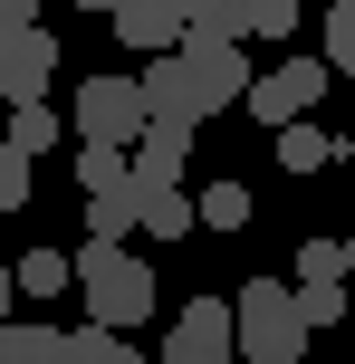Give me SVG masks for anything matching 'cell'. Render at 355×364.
Listing matches in <instances>:
<instances>
[{"label": "cell", "mask_w": 355, "mask_h": 364, "mask_svg": "<svg viewBox=\"0 0 355 364\" xmlns=\"http://www.w3.org/2000/svg\"><path fill=\"white\" fill-rule=\"evenodd\" d=\"M77 182H87V201L96 192H125V182H134V154L125 144H77Z\"/></svg>", "instance_id": "14"}, {"label": "cell", "mask_w": 355, "mask_h": 364, "mask_svg": "<svg viewBox=\"0 0 355 364\" xmlns=\"http://www.w3.org/2000/svg\"><path fill=\"white\" fill-rule=\"evenodd\" d=\"M77 10H106V19H115V10H125V0H77Z\"/></svg>", "instance_id": "28"}, {"label": "cell", "mask_w": 355, "mask_h": 364, "mask_svg": "<svg viewBox=\"0 0 355 364\" xmlns=\"http://www.w3.org/2000/svg\"><path fill=\"white\" fill-rule=\"evenodd\" d=\"M164 364H240V336H231L221 297H192V307L164 326Z\"/></svg>", "instance_id": "5"}, {"label": "cell", "mask_w": 355, "mask_h": 364, "mask_svg": "<svg viewBox=\"0 0 355 364\" xmlns=\"http://www.w3.org/2000/svg\"><path fill=\"white\" fill-rule=\"evenodd\" d=\"M19 201H29V154H19L10 134H0V220H10Z\"/></svg>", "instance_id": "23"}, {"label": "cell", "mask_w": 355, "mask_h": 364, "mask_svg": "<svg viewBox=\"0 0 355 364\" xmlns=\"http://www.w3.org/2000/svg\"><path fill=\"white\" fill-rule=\"evenodd\" d=\"M77 297H87V326L134 336L154 316V269L125 250V240H77Z\"/></svg>", "instance_id": "1"}, {"label": "cell", "mask_w": 355, "mask_h": 364, "mask_svg": "<svg viewBox=\"0 0 355 364\" xmlns=\"http://www.w3.org/2000/svg\"><path fill=\"white\" fill-rule=\"evenodd\" d=\"M134 230H144V240H183V230H202V220H192V192H144V182H134Z\"/></svg>", "instance_id": "11"}, {"label": "cell", "mask_w": 355, "mask_h": 364, "mask_svg": "<svg viewBox=\"0 0 355 364\" xmlns=\"http://www.w3.org/2000/svg\"><path fill=\"white\" fill-rule=\"evenodd\" d=\"M327 58H288V68H269V77H250V96L240 106L260 115V125H298V115H317V96H327Z\"/></svg>", "instance_id": "4"}, {"label": "cell", "mask_w": 355, "mask_h": 364, "mask_svg": "<svg viewBox=\"0 0 355 364\" xmlns=\"http://www.w3.org/2000/svg\"><path fill=\"white\" fill-rule=\"evenodd\" d=\"M48 77H58V38L38 29H19V38H0V96L10 106H48Z\"/></svg>", "instance_id": "7"}, {"label": "cell", "mask_w": 355, "mask_h": 364, "mask_svg": "<svg viewBox=\"0 0 355 364\" xmlns=\"http://www.w3.org/2000/svg\"><path fill=\"white\" fill-rule=\"evenodd\" d=\"M279 164H288V173H327V164H337V144L298 115V125H279Z\"/></svg>", "instance_id": "18"}, {"label": "cell", "mask_w": 355, "mask_h": 364, "mask_svg": "<svg viewBox=\"0 0 355 364\" xmlns=\"http://www.w3.org/2000/svg\"><path fill=\"white\" fill-rule=\"evenodd\" d=\"M298 278H346V240H307V250H298Z\"/></svg>", "instance_id": "25"}, {"label": "cell", "mask_w": 355, "mask_h": 364, "mask_svg": "<svg viewBox=\"0 0 355 364\" xmlns=\"http://www.w3.org/2000/svg\"><path fill=\"white\" fill-rule=\"evenodd\" d=\"M87 240H134V182H125V192H96V201H87Z\"/></svg>", "instance_id": "20"}, {"label": "cell", "mask_w": 355, "mask_h": 364, "mask_svg": "<svg viewBox=\"0 0 355 364\" xmlns=\"http://www.w3.org/2000/svg\"><path fill=\"white\" fill-rule=\"evenodd\" d=\"M183 58L202 68V96H211V115L250 96V58H240V48H211V38H183Z\"/></svg>", "instance_id": "10"}, {"label": "cell", "mask_w": 355, "mask_h": 364, "mask_svg": "<svg viewBox=\"0 0 355 364\" xmlns=\"http://www.w3.org/2000/svg\"><path fill=\"white\" fill-rule=\"evenodd\" d=\"M0 364H68V336L38 326V316H10L0 326Z\"/></svg>", "instance_id": "12"}, {"label": "cell", "mask_w": 355, "mask_h": 364, "mask_svg": "<svg viewBox=\"0 0 355 364\" xmlns=\"http://www.w3.org/2000/svg\"><path fill=\"white\" fill-rule=\"evenodd\" d=\"M134 182L144 192H183V164H192V125H173V115H144V134H134Z\"/></svg>", "instance_id": "8"}, {"label": "cell", "mask_w": 355, "mask_h": 364, "mask_svg": "<svg viewBox=\"0 0 355 364\" xmlns=\"http://www.w3.org/2000/svg\"><path fill=\"white\" fill-rule=\"evenodd\" d=\"M327 68L355 77V0H337V10H327Z\"/></svg>", "instance_id": "22"}, {"label": "cell", "mask_w": 355, "mask_h": 364, "mask_svg": "<svg viewBox=\"0 0 355 364\" xmlns=\"http://www.w3.org/2000/svg\"><path fill=\"white\" fill-rule=\"evenodd\" d=\"M346 288H355V240H346Z\"/></svg>", "instance_id": "29"}, {"label": "cell", "mask_w": 355, "mask_h": 364, "mask_svg": "<svg viewBox=\"0 0 355 364\" xmlns=\"http://www.w3.org/2000/svg\"><path fill=\"white\" fill-rule=\"evenodd\" d=\"M144 134V87L134 77H87L77 87V144H134Z\"/></svg>", "instance_id": "3"}, {"label": "cell", "mask_w": 355, "mask_h": 364, "mask_svg": "<svg viewBox=\"0 0 355 364\" xmlns=\"http://www.w3.org/2000/svg\"><path fill=\"white\" fill-rule=\"evenodd\" d=\"M298 0H260V10H250V29H260V38H298Z\"/></svg>", "instance_id": "24"}, {"label": "cell", "mask_w": 355, "mask_h": 364, "mask_svg": "<svg viewBox=\"0 0 355 364\" xmlns=\"http://www.w3.org/2000/svg\"><path fill=\"white\" fill-rule=\"evenodd\" d=\"M346 307H355V288H346V278H298V316H307V336H327Z\"/></svg>", "instance_id": "17"}, {"label": "cell", "mask_w": 355, "mask_h": 364, "mask_svg": "<svg viewBox=\"0 0 355 364\" xmlns=\"http://www.w3.org/2000/svg\"><path fill=\"white\" fill-rule=\"evenodd\" d=\"M183 10H202V0H183Z\"/></svg>", "instance_id": "30"}, {"label": "cell", "mask_w": 355, "mask_h": 364, "mask_svg": "<svg viewBox=\"0 0 355 364\" xmlns=\"http://www.w3.org/2000/svg\"><path fill=\"white\" fill-rule=\"evenodd\" d=\"M231 336H240V364H298L307 355V316L288 278H250L231 297Z\"/></svg>", "instance_id": "2"}, {"label": "cell", "mask_w": 355, "mask_h": 364, "mask_svg": "<svg viewBox=\"0 0 355 364\" xmlns=\"http://www.w3.org/2000/svg\"><path fill=\"white\" fill-rule=\"evenodd\" d=\"M10 307H19V278H10V269H0V326H10Z\"/></svg>", "instance_id": "27"}, {"label": "cell", "mask_w": 355, "mask_h": 364, "mask_svg": "<svg viewBox=\"0 0 355 364\" xmlns=\"http://www.w3.org/2000/svg\"><path fill=\"white\" fill-rule=\"evenodd\" d=\"M183 29H192L183 0H125V10H115V38H125V48H144V58L183 48Z\"/></svg>", "instance_id": "9"}, {"label": "cell", "mask_w": 355, "mask_h": 364, "mask_svg": "<svg viewBox=\"0 0 355 364\" xmlns=\"http://www.w3.org/2000/svg\"><path fill=\"white\" fill-rule=\"evenodd\" d=\"M68 364H144V355H134V336H115V326H77Z\"/></svg>", "instance_id": "19"}, {"label": "cell", "mask_w": 355, "mask_h": 364, "mask_svg": "<svg viewBox=\"0 0 355 364\" xmlns=\"http://www.w3.org/2000/svg\"><path fill=\"white\" fill-rule=\"evenodd\" d=\"M10 144H19V154L38 164V154L58 144V115H48V106H10Z\"/></svg>", "instance_id": "21"}, {"label": "cell", "mask_w": 355, "mask_h": 364, "mask_svg": "<svg viewBox=\"0 0 355 364\" xmlns=\"http://www.w3.org/2000/svg\"><path fill=\"white\" fill-rule=\"evenodd\" d=\"M250 10H260V0H202L183 38H211V48H240V38H250Z\"/></svg>", "instance_id": "13"}, {"label": "cell", "mask_w": 355, "mask_h": 364, "mask_svg": "<svg viewBox=\"0 0 355 364\" xmlns=\"http://www.w3.org/2000/svg\"><path fill=\"white\" fill-rule=\"evenodd\" d=\"M192 220H202V230H240L250 220V182H202V192H192Z\"/></svg>", "instance_id": "15"}, {"label": "cell", "mask_w": 355, "mask_h": 364, "mask_svg": "<svg viewBox=\"0 0 355 364\" xmlns=\"http://www.w3.org/2000/svg\"><path fill=\"white\" fill-rule=\"evenodd\" d=\"M144 115H173V125H202L211 115V96H202V68H192L183 48H164V58H144Z\"/></svg>", "instance_id": "6"}, {"label": "cell", "mask_w": 355, "mask_h": 364, "mask_svg": "<svg viewBox=\"0 0 355 364\" xmlns=\"http://www.w3.org/2000/svg\"><path fill=\"white\" fill-rule=\"evenodd\" d=\"M29 10H38V0H0V38H19V29H29Z\"/></svg>", "instance_id": "26"}, {"label": "cell", "mask_w": 355, "mask_h": 364, "mask_svg": "<svg viewBox=\"0 0 355 364\" xmlns=\"http://www.w3.org/2000/svg\"><path fill=\"white\" fill-rule=\"evenodd\" d=\"M10 278H19V297H58V288H77V259L68 250H29Z\"/></svg>", "instance_id": "16"}]
</instances>
